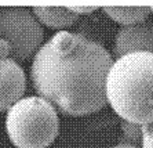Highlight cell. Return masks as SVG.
<instances>
[{"label": "cell", "instance_id": "5bb4252c", "mask_svg": "<svg viewBox=\"0 0 153 148\" xmlns=\"http://www.w3.org/2000/svg\"><path fill=\"white\" fill-rule=\"evenodd\" d=\"M152 14H153V6H152Z\"/></svg>", "mask_w": 153, "mask_h": 148}, {"label": "cell", "instance_id": "7c38bea8", "mask_svg": "<svg viewBox=\"0 0 153 148\" xmlns=\"http://www.w3.org/2000/svg\"><path fill=\"white\" fill-rule=\"evenodd\" d=\"M8 55H11V49L8 46V43L6 40L0 39V60L8 58Z\"/></svg>", "mask_w": 153, "mask_h": 148}, {"label": "cell", "instance_id": "52a82bcc", "mask_svg": "<svg viewBox=\"0 0 153 148\" xmlns=\"http://www.w3.org/2000/svg\"><path fill=\"white\" fill-rule=\"evenodd\" d=\"M33 14L40 22L50 28H66L73 25L77 21L79 15L72 13L65 7H44V6H35L32 8Z\"/></svg>", "mask_w": 153, "mask_h": 148}, {"label": "cell", "instance_id": "5b68a950", "mask_svg": "<svg viewBox=\"0 0 153 148\" xmlns=\"http://www.w3.org/2000/svg\"><path fill=\"white\" fill-rule=\"evenodd\" d=\"M131 53L153 54V19L121 26L117 31L113 43V54L120 58Z\"/></svg>", "mask_w": 153, "mask_h": 148}, {"label": "cell", "instance_id": "ba28073f", "mask_svg": "<svg viewBox=\"0 0 153 148\" xmlns=\"http://www.w3.org/2000/svg\"><path fill=\"white\" fill-rule=\"evenodd\" d=\"M102 10L114 22H117V24H120L123 26L135 25V24H139V22H143L152 14V7H149V6H135V7L105 6Z\"/></svg>", "mask_w": 153, "mask_h": 148}, {"label": "cell", "instance_id": "8fae6325", "mask_svg": "<svg viewBox=\"0 0 153 148\" xmlns=\"http://www.w3.org/2000/svg\"><path fill=\"white\" fill-rule=\"evenodd\" d=\"M68 10H71L75 14H90L94 10H97L95 6H66Z\"/></svg>", "mask_w": 153, "mask_h": 148}, {"label": "cell", "instance_id": "7a4b0ae2", "mask_svg": "<svg viewBox=\"0 0 153 148\" xmlns=\"http://www.w3.org/2000/svg\"><path fill=\"white\" fill-rule=\"evenodd\" d=\"M106 97L123 120L153 123V54L131 53L113 62L106 79Z\"/></svg>", "mask_w": 153, "mask_h": 148}, {"label": "cell", "instance_id": "9c48e42d", "mask_svg": "<svg viewBox=\"0 0 153 148\" xmlns=\"http://www.w3.org/2000/svg\"><path fill=\"white\" fill-rule=\"evenodd\" d=\"M121 133H123V138H121L120 144L124 145H134V147H142V125L138 123H132L128 120H123L121 122Z\"/></svg>", "mask_w": 153, "mask_h": 148}, {"label": "cell", "instance_id": "6da1fadb", "mask_svg": "<svg viewBox=\"0 0 153 148\" xmlns=\"http://www.w3.org/2000/svg\"><path fill=\"white\" fill-rule=\"evenodd\" d=\"M113 58L100 43L72 32H58L36 53L32 83L59 112L83 116L108 102L106 79Z\"/></svg>", "mask_w": 153, "mask_h": 148}, {"label": "cell", "instance_id": "8992f818", "mask_svg": "<svg viewBox=\"0 0 153 148\" xmlns=\"http://www.w3.org/2000/svg\"><path fill=\"white\" fill-rule=\"evenodd\" d=\"M24 69L13 58L0 60V112L14 107L25 93Z\"/></svg>", "mask_w": 153, "mask_h": 148}, {"label": "cell", "instance_id": "277c9868", "mask_svg": "<svg viewBox=\"0 0 153 148\" xmlns=\"http://www.w3.org/2000/svg\"><path fill=\"white\" fill-rule=\"evenodd\" d=\"M43 28L39 19L25 7L0 8V39L11 49L13 60L25 61L36 55L43 42Z\"/></svg>", "mask_w": 153, "mask_h": 148}, {"label": "cell", "instance_id": "3957f363", "mask_svg": "<svg viewBox=\"0 0 153 148\" xmlns=\"http://www.w3.org/2000/svg\"><path fill=\"white\" fill-rule=\"evenodd\" d=\"M6 130L18 148H47L59 130L57 109L43 97L22 98L8 109Z\"/></svg>", "mask_w": 153, "mask_h": 148}, {"label": "cell", "instance_id": "4fadbf2b", "mask_svg": "<svg viewBox=\"0 0 153 148\" xmlns=\"http://www.w3.org/2000/svg\"><path fill=\"white\" fill-rule=\"evenodd\" d=\"M112 148H138V147H134V145H124V144H119L116 147H112Z\"/></svg>", "mask_w": 153, "mask_h": 148}, {"label": "cell", "instance_id": "30bf717a", "mask_svg": "<svg viewBox=\"0 0 153 148\" xmlns=\"http://www.w3.org/2000/svg\"><path fill=\"white\" fill-rule=\"evenodd\" d=\"M141 148H153V123L145 125L142 127V147Z\"/></svg>", "mask_w": 153, "mask_h": 148}]
</instances>
